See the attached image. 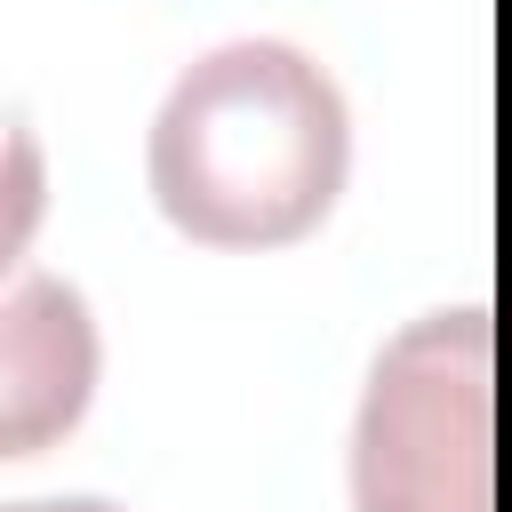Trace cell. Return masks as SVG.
<instances>
[{"mask_svg": "<svg viewBox=\"0 0 512 512\" xmlns=\"http://www.w3.org/2000/svg\"><path fill=\"white\" fill-rule=\"evenodd\" d=\"M144 168L160 216L200 248H288L336 208L352 120L304 48L232 40L168 88Z\"/></svg>", "mask_w": 512, "mask_h": 512, "instance_id": "6da1fadb", "label": "cell"}, {"mask_svg": "<svg viewBox=\"0 0 512 512\" xmlns=\"http://www.w3.org/2000/svg\"><path fill=\"white\" fill-rule=\"evenodd\" d=\"M8 512H120V504H96V496H64V504H8Z\"/></svg>", "mask_w": 512, "mask_h": 512, "instance_id": "5b68a950", "label": "cell"}, {"mask_svg": "<svg viewBox=\"0 0 512 512\" xmlns=\"http://www.w3.org/2000/svg\"><path fill=\"white\" fill-rule=\"evenodd\" d=\"M96 392V320L80 288L24 272L0 304V456H40Z\"/></svg>", "mask_w": 512, "mask_h": 512, "instance_id": "3957f363", "label": "cell"}, {"mask_svg": "<svg viewBox=\"0 0 512 512\" xmlns=\"http://www.w3.org/2000/svg\"><path fill=\"white\" fill-rule=\"evenodd\" d=\"M488 368L480 304L408 320L352 416V512H496L488 488Z\"/></svg>", "mask_w": 512, "mask_h": 512, "instance_id": "7a4b0ae2", "label": "cell"}, {"mask_svg": "<svg viewBox=\"0 0 512 512\" xmlns=\"http://www.w3.org/2000/svg\"><path fill=\"white\" fill-rule=\"evenodd\" d=\"M32 216V136H16V224Z\"/></svg>", "mask_w": 512, "mask_h": 512, "instance_id": "277c9868", "label": "cell"}]
</instances>
